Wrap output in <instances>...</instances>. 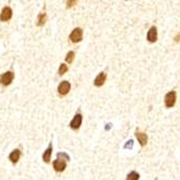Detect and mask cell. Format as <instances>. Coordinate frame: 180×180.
<instances>
[{"label":"cell","mask_w":180,"mask_h":180,"mask_svg":"<svg viewBox=\"0 0 180 180\" xmlns=\"http://www.w3.org/2000/svg\"><path fill=\"white\" fill-rule=\"evenodd\" d=\"M177 100V93L175 91H170L168 92L164 97V104L167 108H173L176 104Z\"/></svg>","instance_id":"obj_1"},{"label":"cell","mask_w":180,"mask_h":180,"mask_svg":"<svg viewBox=\"0 0 180 180\" xmlns=\"http://www.w3.org/2000/svg\"><path fill=\"white\" fill-rule=\"evenodd\" d=\"M83 38V29L80 27H77L74 28L73 30L71 31V34H70L69 36V39L71 42H73V43H77V42H80L82 40Z\"/></svg>","instance_id":"obj_2"},{"label":"cell","mask_w":180,"mask_h":180,"mask_svg":"<svg viewBox=\"0 0 180 180\" xmlns=\"http://www.w3.org/2000/svg\"><path fill=\"white\" fill-rule=\"evenodd\" d=\"M67 166V161L64 160V159H56V160L53 162V168H54L55 172L57 173H62L66 169Z\"/></svg>","instance_id":"obj_3"},{"label":"cell","mask_w":180,"mask_h":180,"mask_svg":"<svg viewBox=\"0 0 180 180\" xmlns=\"http://www.w3.org/2000/svg\"><path fill=\"white\" fill-rule=\"evenodd\" d=\"M82 120H83V116L81 113H77L76 116H73V119L71 120V122H70V128L73 130H77L80 128L81 124H82Z\"/></svg>","instance_id":"obj_4"},{"label":"cell","mask_w":180,"mask_h":180,"mask_svg":"<svg viewBox=\"0 0 180 180\" xmlns=\"http://www.w3.org/2000/svg\"><path fill=\"white\" fill-rule=\"evenodd\" d=\"M13 79H14L13 71H7V72H4L1 77H0V83H1L2 85H4V86H8V85H10V84H11V82L13 81Z\"/></svg>","instance_id":"obj_5"},{"label":"cell","mask_w":180,"mask_h":180,"mask_svg":"<svg viewBox=\"0 0 180 180\" xmlns=\"http://www.w3.org/2000/svg\"><path fill=\"white\" fill-rule=\"evenodd\" d=\"M70 88H71L70 82H68V81H66V80L62 81V82L59 83V85H58V88H57L58 94L62 95V96H65V95H67L69 93Z\"/></svg>","instance_id":"obj_6"},{"label":"cell","mask_w":180,"mask_h":180,"mask_svg":"<svg viewBox=\"0 0 180 180\" xmlns=\"http://www.w3.org/2000/svg\"><path fill=\"white\" fill-rule=\"evenodd\" d=\"M147 40L150 43H154L158 40V28L155 26H151L150 29L147 32Z\"/></svg>","instance_id":"obj_7"},{"label":"cell","mask_w":180,"mask_h":180,"mask_svg":"<svg viewBox=\"0 0 180 180\" xmlns=\"http://www.w3.org/2000/svg\"><path fill=\"white\" fill-rule=\"evenodd\" d=\"M11 17H12V9H11L10 7H4V8L2 9L1 13H0V20H1L2 22H7V21H9Z\"/></svg>","instance_id":"obj_8"},{"label":"cell","mask_w":180,"mask_h":180,"mask_svg":"<svg viewBox=\"0 0 180 180\" xmlns=\"http://www.w3.org/2000/svg\"><path fill=\"white\" fill-rule=\"evenodd\" d=\"M135 136H136V138H137V140H138L140 146H141V147L146 146L147 142H148V136H147L146 133L140 132V130H136V134H135Z\"/></svg>","instance_id":"obj_9"},{"label":"cell","mask_w":180,"mask_h":180,"mask_svg":"<svg viewBox=\"0 0 180 180\" xmlns=\"http://www.w3.org/2000/svg\"><path fill=\"white\" fill-rule=\"evenodd\" d=\"M107 80V74L106 72H99L98 73V76L95 78L94 80V85L97 86V88H100V86H102L105 84Z\"/></svg>","instance_id":"obj_10"},{"label":"cell","mask_w":180,"mask_h":180,"mask_svg":"<svg viewBox=\"0 0 180 180\" xmlns=\"http://www.w3.org/2000/svg\"><path fill=\"white\" fill-rule=\"evenodd\" d=\"M21 155H22V152H21L20 149H15V150H13L12 152L10 153V155H9V160H10L13 164H16V163L18 162V160H20Z\"/></svg>","instance_id":"obj_11"},{"label":"cell","mask_w":180,"mask_h":180,"mask_svg":"<svg viewBox=\"0 0 180 180\" xmlns=\"http://www.w3.org/2000/svg\"><path fill=\"white\" fill-rule=\"evenodd\" d=\"M52 150H53V147L52 144H49V147L46 148V150L44 151V153L42 154V159L45 163H49L51 161V155H52Z\"/></svg>","instance_id":"obj_12"},{"label":"cell","mask_w":180,"mask_h":180,"mask_svg":"<svg viewBox=\"0 0 180 180\" xmlns=\"http://www.w3.org/2000/svg\"><path fill=\"white\" fill-rule=\"evenodd\" d=\"M46 14L44 13V12H42L40 13L38 15V17H37V25H38L39 27H41V26H43L44 24H45V22H46Z\"/></svg>","instance_id":"obj_13"},{"label":"cell","mask_w":180,"mask_h":180,"mask_svg":"<svg viewBox=\"0 0 180 180\" xmlns=\"http://www.w3.org/2000/svg\"><path fill=\"white\" fill-rule=\"evenodd\" d=\"M139 178H140V175L137 172H135V170L130 172V174L126 176V180H139Z\"/></svg>","instance_id":"obj_14"},{"label":"cell","mask_w":180,"mask_h":180,"mask_svg":"<svg viewBox=\"0 0 180 180\" xmlns=\"http://www.w3.org/2000/svg\"><path fill=\"white\" fill-rule=\"evenodd\" d=\"M74 52L73 51H70V52H68L67 53V55H66V58H65V59H66V62L68 63V64H71L72 62H73V59H74Z\"/></svg>","instance_id":"obj_15"},{"label":"cell","mask_w":180,"mask_h":180,"mask_svg":"<svg viewBox=\"0 0 180 180\" xmlns=\"http://www.w3.org/2000/svg\"><path fill=\"white\" fill-rule=\"evenodd\" d=\"M67 71H68V66H67L66 64H60L59 69H58V74H59V76H63V74L66 73Z\"/></svg>","instance_id":"obj_16"},{"label":"cell","mask_w":180,"mask_h":180,"mask_svg":"<svg viewBox=\"0 0 180 180\" xmlns=\"http://www.w3.org/2000/svg\"><path fill=\"white\" fill-rule=\"evenodd\" d=\"M57 159H64V160H66V161L70 160L69 155H68V154H66L65 152H58L57 153Z\"/></svg>","instance_id":"obj_17"},{"label":"cell","mask_w":180,"mask_h":180,"mask_svg":"<svg viewBox=\"0 0 180 180\" xmlns=\"http://www.w3.org/2000/svg\"><path fill=\"white\" fill-rule=\"evenodd\" d=\"M77 1L76 0H72V1H67V8H71V7L76 6Z\"/></svg>","instance_id":"obj_18"},{"label":"cell","mask_w":180,"mask_h":180,"mask_svg":"<svg viewBox=\"0 0 180 180\" xmlns=\"http://www.w3.org/2000/svg\"><path fill=\"white\" fill-rule=\"evenodd\" d=\"M133 144H134V142H133V140H130V141H127V144H126L125 146H124V148H126V149L130 148V149L133 147Z\"/></svg>","instance_id":"obj_19"},{"label":"cell","mask_w":180,"mask_h":180,"mask_svg":"<svg viewBox=\"0 0 180 180\" xmlns=\"http://www.w3.org/2000/svg\"><path fill=\"white\" fill-rule=\"evenodd\" d=\"M175 41L176 42H179L180 41V34H177L176 37H175Z\"/></svg>","instance_id":"obj_20"}]
</instances>
